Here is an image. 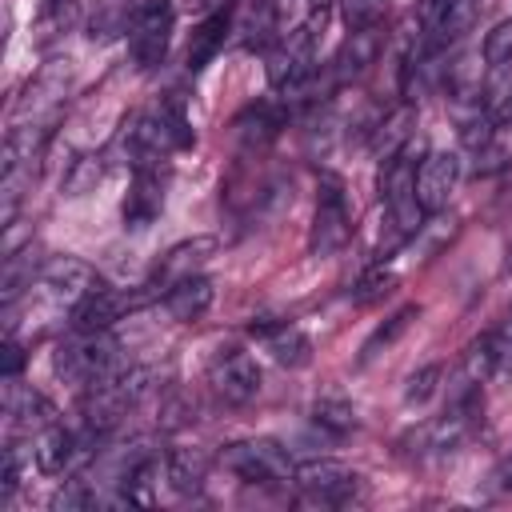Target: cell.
<instances>
[{
	"instance_id": "3957f363",
	"label": "cell",
	"mask_w": 512,
	"mask_h": 512,
	"mask_svg": "<svg viewBox=\"0 0 512 512\" xmlns=\"http://www.w3.org/2000/svg\"><path fill=\"white\" fill-rule=\"evenodd\" d=\"M320 16H312L308 24L292 28L268 56V80L280 92H292L296 84H304L316 72V28L324 24V8H316Z\"/></svg>"
},
{
	"instance_id": "5b68a950",
	"label": "cell",
	"mask_w": 512,
	"mask_h": 512,
	"mask_svg": "<svg viewBox=\"0 0 512 512\" xmlns=\"http://www.w3.org/2000/svg\"><path fill=\"white\" fill-rule=\"evenodd\" d=\"M208 388L220 404H252L260 396V364L244 348H216V356L208 360Z\"/></svg>"
},
{
	"instance_id": "5bb4252c",
	"label": "cell",
	"mask_w": 512,
	"mask_h": 512,
	"mask_svg": "<svg viewBox=\"0 0 512 512\" xmlns=\"http://www.w3.org/2000/svg\"><path fill=\"white\" fill-rule=\"evenodd\" d=\"M164 208V172L160 164L152 168H132V188L124 196V224L128 228H148Z\"/></svg>"
},
{
	"instance_id": "8fae6325",
	"label": "cell",
	"mask_w": 512,
	"mask_h": 512,
	"mask_svg": "<svg viewBox=\"0 0 512 512\" xmlns=\"http://www.w3.org/2000/svg\"><path fill=\"white\" fill-rule=\"evenodd\" d=\"M456 184H460V156L456 152H428L420 160V168H416V200H420V208L428 216L448 208Z\"/></svg>"
},
{
	"instance_id": "d6a6232c",
	"label": "cell",
	"mask_w": 512,
	"mask_h": 512,
	"mask_svg": "<svg viewBox=\"0 0 512 512\" xmlns=\"http://www.w3.org/2000/svg\"><path fill=\"white\" fill-rule=\"evenodd\" d=\"M492 124H496L492 112H476V116H468V120L460 124V140H464V148H472V152L488 148V144H492Z\"/></svg>"
},
{
	"instance_id": "277c9868",
	"label": "cell",
	"mask_w": 512,
	"mask_h": 512,
	"mask_svg": "<svg viewBox=\"0 0 512 512\" xmlns=\"http://www.w3.org/2000/svg\"><path fill=\"white\" fill-rule=\"evenodd\" d=\"M348 236H352V212H348L344 184L336 176H324L320 192H316V216H312V228H308V252L312 256H332L348 244Z\"/></svg>"
},
{
	"instance_id": "1f68e13d",
	"label": "cell",
	"mask_w": 512,
	"mask_h": 512,
	"mask_svg": "<svg viewBox=\"0 0 512 512\" xmlns=\"http://www.w3.org/2000/svg\"><path fill=\"white\" fill-rule=\"evenodd\" d=\"M440 376H444L440 364H424L420 372H412V376H408V388H404V404H424V400H432Z\"/></svg>"
},
{
	"instance_id": "7c38bea8",
	"label": "cell",
	"mask_w": 512,
	"mask_h": 512,
	"mask_svg": "<svg viewBox=\"0 0 512 512\" xmlns=\"http://www.w3.org/2000/svg\"><path fill=\"white\" fill-rule=\"evenodd\" d=\"M380 48H384V32H380V24H376V28H352V32L344 36V44L336 48L332 64H328L332 80L344 84V80L364 76V72L380 60Z\"/></svg>"
},
{
	"instance_id": "e575fe53",
	"label": "cell",
	"mask_w": 512,
	"mask_h": 512,
	"mask_svg": "<svg viewBox=\"0 0 512 512\" xmlns=\"http://www.w3.org/2000/svg\"><path fill=\"white\" fill-rule=\"evenodd\" d=\"M484 60L488 64H512V20L496 24L484 40Z\"/></svg>"
},
{
	"instance_id": "ba28073f",
	"label": "cell",
	"mask_w": 512,
	"mask_h": 512,
	"mask_svg": "<svg viewBox=\"0 0 512 512\" xmlns=\"http://www.w3.org/2000/svg\"><path fill=\"white\" fill-rule=\"evenodd\" d=\"M36 284L56 304H64V308H76L84 296H92L96 288H104L100 276L92 272V264H84L80 256H52V260H44L40 272H36Z\"/></svg>"
},
{
	"instance_id": "8992f818",
	"label": "cell",
	"mask_w": 512,
	"mask_h": 512,
	"mask_svg": "<svg viewBox=\"0 0 512 512\" xmlns=\"http://www.w3.org/2000/svg\"><path fill=\"white\" fill-rule=\"evenodd\" d=\"M172 0H144L132 28H128V52H132V64L140 72L156 68L168 52V40H172Z\"/></svg>"
},
{
	"instance_id": "f1b7e54d",
	"label": "cell",
	"mask_w": 512,
	"mask_h": 512,
	"mask_svg": "<svg viewBox=\"0 0 512 512\" xmlns=\"http://www.w3.org/2000/svg\"><path fill=\"white\" fill-rule=\"evenodd\" d=\"M36 456H32V448L24 452L16 440H8V448H4V480H0V500L8 504L12 496H16V488L24 484V464H32Z\"/></svg>"
},
{
	"instance_id": "d4e9b609",
	"label": "cell",
	"mask_w": 512,
	"mask_h": 512,
	"mask_svg": "<svg viewBox=\"0 0 512 512\" xmlns=\"http://www.w3.org/2000/svg\"><path fill=\"white\" fill-rule=\"evenodd\" d=\"M144 0H96V12L88 20V36L92 40H116L120 32L132 28L136 12Z\"/></svg>"
},
{
	"instance_id": "ac0fdd59",
	"label": "cell",
	"mask_w": 512,
	"mask_h": 512,
	"mask_svg": "<svg viewBox=\"0 0 512 512\" xmlns=\"http://www.w3.org/2000/svg\"><path fill=\"white\" fill-rule=\"evenodd\" d=\"M484 52H464L456 56L452 64H444V92L452 104H476L480 108V96H484Z\"/></svg>"
},
{
	"instance_id": "b9f144b4",
	"label": "cell",
	"mask_w": 512,
	"mask_h": 512,
	"mask_svg": "<svg viewBox=\"0 0 512 512\" xmlns=\"http://www.w3.org/2000/svg\"><path fill=\"white\" fill-rule=\"evenodd\" d=\"M504 264H508V268H512V244H508V260H504Z\"/></svg>"
},
{
	"instance_id": "6da1fadb",
	"label": "cell",
	"mask_w": 512,
	"mask_h": 512,
	"mask_svg": "<svg viewBox=\"0 0 512 512\" xmlns=\"http://www.w3.org/2000/svg\"><path fill=\"white\" fill-rule=\"evenodd\" d=\"M52 368L56 376H64L68 384L76 388H88L112 372H120V344L108 336V332H76L68 340H60L56 356H52Z\"/></svg>"
},
{
	"instance_id": "836d02e7",
	"label": "cell",
	"mask_w": 512,
	"mask_h": 512,
	"mask_svg": "<svg viewBox=\"0 0 512 512\" xmlns=\"http://www.w3.org/2000/svg\"><path fill=\"white\" fill-rule=\"evenodd\" d=\"M392 288H396V276H392V272H384V268H376V272H368V276L356 284L352 300H356V304H372V300L388 296Z\"/></svg>"
},
{
	"instance_id": "4316f807",
	"label": "cell",
	"mask_w": 512,
	"mask_h": 512,
	"mask_svg": "<svg viewBox=\"0 0 512 512\" xmlns=\"http://www.w3.org/2000/svg\"><path fill=\"white\" fill-rule=\"evenodd\" d=\"M312 424H316L320 432L344 440L348 432L360 428V416H356V408H352L348 400H316V404H312Z\"/></svg>"
},
{
	"instance_id": "7a4b0ae2",
	"label": "cell",
	"mask_w": 512,
	"mask_h": 512,
	"mask_svg": "<svg viewBox=\"0 0 512 512\" xmlns=\"http://www.w3.org/2000/svg\"><path fill=\"white\" fill-rule=\"evenodd\" d=\"M220 464L256 488H280L292 480V460L276 440H236L220 448Z\"/></svg>"
},
{
	"instance_id": "f35d334b",
	"label": "cell",
	"mask_w": 512,
	"mask_h": 512,
	"mask_svg": "<svg viewBox=\"0 0 512 512\" xmlns=\"http://www.w3.org/2000/svg\"><path fill=\"white\" fill-rule=\"evenodd\" d=\"M72 8H76V0H44V12H48V16H56V20H60V16H68Z\"/></svg>"
},
{
	"instance_id": "ab89813d",
	"label": "cell",
	"mask_w": 512,
	"mask_h": 512,
	"mask_svg": "<svg viewBox=\"0 0 512 512\" xmlns=\"http://www.w3.org/2000/svg\"><path fill=\"white\" fill-rule=\"evenodd\" d=\"M196 4H200V8H212V12H216V8H224V0H196Z\"/></svg>"
},
{
	"instance_id": "484cf974",
	"label": "cell",
	"mask_w": 512,
	"mask_h": 512,
	"mask_svg": "<svg viewBox=\"0 0 512 512\" xmlns=\"http://www.w3.org/2000/svg\"><path fill=\"white\" fill-rule=\"evenodd\" d=\"M416 316H420V308H416V304H404L400 312H392V316H388V320H384V324L364 340V348H360V364H372L380 352H388V348H392V344L412 328V320H416Z\"/></svg>"
},
{
	"instance_id": "60d3db41",
	"label": "cell",
	"mask_w": 512,
	"mask_h": 512,
	"mask_svg": "<svg viewBox=\"0 0 512 512\" xmlns=\"http://www.w3.org/2000/svg\"><path fill=\"white\" fill-rule=\"evenodd\" d=\"M308 4H312V8H324V4H332V0H308Z\"/></svg>"
},
{
	"instance_id": "f546056e",
	"label": "cell",
	"mask_w": 512,
	"mask_h": 512,
	"mask_svg": "<svg viewBox=\"0 0 512 512\" xmlns=\"http://www.w3.org/2000/svg\"><path fill=\"white\" fill-rule=\"evenodd\" d=\"M388 12V0H340V20L352 28H376Z\"/></svg>"
},
{
	"instance_id": "8d00e7d4",
	"label": "cell",
	"mask_w": 512,
	"mask_h": 512,
	"mask_svg": "<svg viewBox=\"0 0 512 512\" xmlns=\"http://www.w3.org/2000/svg\"><path fill=\"white\" fill-rule=\"evenodd\" d=\"M0 356H4V380H16V372L24 368V348H20V340L8 336L4 348H0Z\"/></svg>"
},
{
	"instance_id": "74e56055",
	"label": "cell",
	"mask_w": 512,
	"mask_h": 512,
	"mask_svg": "<svg viewBox=\"0 0 512 512\" xmlns=\"http://www.w3.org/2000/svg\"><path fill=\"white\" fill-rule=\"evenodd\" d=\"M492 484H496L500 492H512V448L496 460V468H492Z\"/></svg>"
},
{
	"instance_id": "7402d4cb",
	"label": "cell",
	"mask_w": 512,
	"mask_h": 512,
	"mask_svg": "<svg viewBox=\"0 0 512 512\" xmlns=\"http://www.w3.org/2000/svg\"><path fill=\"white\" fill-rule=\"evenodd\" d=\"M204 456L196 448H172L160 456V472H164V484L176 492V496H196L204 488Z\"/></svg>"
},
{
	"instance_id": "d6986e66",
	"label": "cell",
	"mask_w": 512,
	"mask_h": 512,
	"mask_svg": "<svg viewBox=\"0 0 512 512\" xmlns=\"http://www.w3.org/2000/svg\"><path fill=\"white\" fill-rule=\"evenodd\" d=\"M288 124V104L284 100H260V104H248L236 120V132L244 140V148H264L268 140L280 136V128Z\"/></svg>"
},
{
	"instance_id": "4fadbf2b",
	"label": "cell",
	"mask_w": 512,
	"mask_h": 512,
	"mask_svg": "<svg viewBox=\"0 0 512 512\" xmlns=\"http://www.w3.org/2000/svg\"><path fill=\"white\" fill-rule=\"evenodd\" d=\"M248 332H252V336L264 344V352H272V360L284 364V368H304V364L312 360V340H308L296 324H288V320H252Z\"/></svg>"
},
{
	"instance_id": "e0dca14e",
	"label": "cell",
	"mask_w": 512,
	"mask_h": 512,
	"mask_svg": "<svg viewBox=\"0 0 512 512\" xmlns=\"http://www.w3.org/2000/svg\"><path fill=\"white\" fill-rule=\"evenodd\" d=\"M32 456L44 476H60L80 460V436L68 432L64 424H48L32 436Z\"/></svg>"
},
{
	"instance_id": "2e32d148",
	"label": "cell",
	"mask_w": 512,
	"mask_h": 512,
	"mask_svg": "<svg viewBox=\"0 0 512 512\" xmlns=\"http://www.w3.org/2000/svg\"><path fill=\"white\" fill-rule=\"evenodd\" d=\"M212 252H216V240H212V236H196V240H184V244L168 248V252L156 260V268H152V284H148V288H172L176 280L196 276V268H200Z\"/></svg>"
},
{
	"instance_id": "9a60e30c",
	"label": "cell",
	"mask_w": 512,
	"mask_h": 512,
	"mask_svg": "<svg viewBox=\"0 0 512 512\" xmlns=\"http://www.w3.org/2000/svg\"><path fill=\"white\" fill-rule=\"evenodd\" d=\"M4 416L12 432H40L56 424V408L36 388H20L16 380H4Z\"/></svg>"
},
{
	"instance_id": "30bf717a",
	"label": "cell",
	"mask_w": 512,
	"mask_h": 512,
	"mask_svg": "<svg viewBox=\"0 0 512 512\" xmlns=\"http://www.w3.org/2000/svg\"><path fill=\"white\" fill-rule=\"evenodd\" d=\"M148 296L144 292H128V288H96L92 296H84L72 308V328L76 332H108L116 320H124L128 312H136Z\"/></svg>"
},
{
	"instance_id": "cb8c5ba5",
	"label": "cell",
	"mask_w": 512,
	"mask_h": 512,
	"mask_svg": "<svg viewBox=\"0 0 512 512\" xmlns=\"http://www.w3.org/2000/svg\"><path fill=\"white\" fill-rule=\"evenodd\" d=\"M240 40L244 48H268L280 32V0H252L244 8V20H240Z\"/></svg>"
},
{
	"instance_id": "44dd1931",
	"label": "cell",
	"mask_w": 512,
	"mask_h": 512,
	"mask_svg": "<svg viewBox=\"0 0 512 512\" xmlns=\"http://www.w3.org/2000/svg\"><path fill=\"white\" fill-rule=\"evenodd\" d=\"M476 16H480V0H444V8L424 24L428 28V52H440L444 44H456L460 36H468L472 32V24H476Z\"/></svg>"
},
{
	"instance_id": "9c48e42d",
	"label": "cell",
	"mask_w": 512,
	"mask_h": 512,
	"mask_svg": "<svg viewBox=\"0 0 512 512\" xmlns=\"http://www.w3.org/2000/svg\"><path fill=\"white\" fill-rule=\"evenodd\" d=\"M64 92H68V60H52V64L28 84V92L20 96V104H16V120H12V124H36V128H48L52 116H56V108H60V100H64Z\"/></svg>"
},
{
	"instance_id": "d590c367",
	"label": "cell",
	"mask_w": 512,
	"mask_h": 512,
	"mask_svg": "<svg viewBox=\"0 0 512 512\" xmlns=\"http://www.w3.org/2000/svg\"><path fill=\"white\" fill-rule=\"evenodd\" d=\"M492 340H496V372H512V316L492 328Z\"/></svg>"
},
{
	"instance_id": "52a82bcc",
	"label": "cell",
	"mask_w": 512,
	"mask_h": 512,
	"mask_svg": "<svg viewBox=\"0 0 512 512\" xmlns=\"http://www.w3.org/2000/svg\"><path fill=\"white\" fill-rule=\"evenodd\" d=\"M292 484H296L304 496H312L316 504H348V500H356V492H360V476H356L348 464L332 460V456H316V460L296 464Z\"/></svg>"
},
{
	"instance_id": "4dcf8cb0",
	"label": "cell",
	"mask_w": 512,
	"mask_h": 512,
	"mask_svg": "<svg viewBox=\"0 0 512 512\" xmlns=\"http://www.w3.org/2000/svg\"><path fill=\"white\" fill-rule=\"evenodd\" d=\"M100 504V496L92 492V484L88 480H68L56 496H52V508L56 512H72V508H96Z\"/></svg>"
},
{
	"instance_id": "603a6c76",
	"label": "cell",
	"mask_w": 512,
	"mask_h": 512,
	"mask_svg": "<svg viewBox=\"0 0 512 512\" xmlns=\"http://www.w3.org/2000/svg\"><path fill=\"white\" fill-rule=\"evenodd\" d=\"M228 32H232V16H228V8L208 12V16L192 28V36H188V68H192V72L204 68V64L224 48Z\"/></svg>"
},
{
	"instance_id": "ffe728a7",
	"label": "cell",
	"mask_w": 512,
	"mask_h": 512,
	"mask_svg": "<svg viewBox=\"0 0 512 512\" xmlns=\"http://www.w3.org/2000/svg\"><path fill=\"white\" fill-rule=\"evenodd\" d=\"M212 300H216V288H212V280L200 276V272L176 280L172 288H164V308H168V316L180 320V324L200 320V316L212 308Z\"/></svg>"
},
{
	"instance_id": "83f0119b",
	"label": "cell",
	"mask_w": 512,
	"mask_h": 512,
	"mask_svg": "<svg viewBox=\"0 0 512 512\" xmlns=\"http://www.w3.org/2000/svg\"><path fill=\"white\" fill-rule=\"evenodd\" d=\"M96 184H100V156H76V160L68 164L64 180H60L64 196H84V192H92Z\"/></svg>"
}]
</instances>
